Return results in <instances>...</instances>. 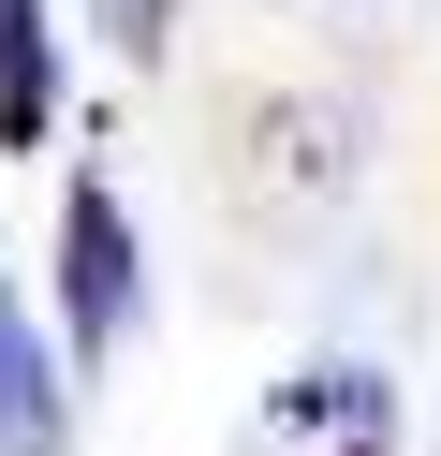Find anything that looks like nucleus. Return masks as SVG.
Wrapping results in <instances>:
<instances>
[{
    "instance_id": "4",
    "label": "nucleus",
    "mask_w": 441,
    "mask_h": 456,
    "mask_svg": "<svg viewBox=\"0 0 441 456\" xmlns=\"http://www.w3.org/2000/svg\"><path fill=\"white\" fill-rule=\"evenodd\" d=\"M88 15H103L118 60H162V45H176V0H88Z\"/></svg>"
},
{
    "instance_id": "1",
    "label": "nucleus",
    "mask_w": 441,
    "mask_h": 456,
    "mask_svg": "<svg viewBox=\"0 0 441 456\" xmlns=\"http://www.w3.org/2000/svg\"><path fill=\"white\" fill-rule=\"evenodd\" d=\"M133 309H147L133 207H118L103 177H74V191H59V338H74V354H118V338H133Z\"/></svg>"
},
{
    "instance_id": "5",
    "label": "nucleus",
    "mask_w": 441,
    "mask_h": 456,
    "mask_svg": "<svg viewBox=\"0 0 441 456\" xmlns=\"http://www.w3.org/2000/svg\"><path fill=\"white\" fill-rule=\"evenodd\" d=\"M353 456H368V442H353Z\"/></svg>"
},
{
    "instance_id": "2",
    "label": "nucleus",
    "mask_w": 441,
    "mask_h": 456,
    "mask_svg": "<svg viewBox=\"0 0 441 456\" xmlns=\"http://www.w3.org/2000/svg\"><path fill=\"white\" fill-rule=\"evenodd\" d=\"M74 442V412H59V354L45 324L15 309V280H0V456H59Z\"/></svg>"
},
{
    "instance_id": "3",
    "label": "nucleus",
    "mask_w": 441,
    "mask_h": 456,
    "mask_svg": "<svg viewBox=\"0 0 441 456\" xmlns=\"http://www.w3.org/2000/svg\"><path fill=\"white\" fill-rule=\"evenodd\" d=\"M59 133V30L45 0H0V148H45Z\"/></svg>"
}]
</instances>
